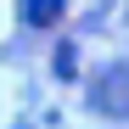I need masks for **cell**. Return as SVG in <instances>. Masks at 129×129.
<instances>
[{
    "label": "cell",
    "mask_w": 129,
    "mask_h": 129,
    "mask_svg": "<svg viewBox=\"0 0 129 129\" xmlns=\"http://www.w3.org/2000/svg\"><path fill=\"white\" fill-rule=\"evenodd\" d=\"M90 107L112 123H129V62H107L90 79Z\"/></svg>",
    "instance_id": "6da1fadb"
},
{
    "label": "cell",
    "mask_w": 129,
    "mask_h": 129,
    "mask_svg": "<svg viewBox=\"0 0 129 129\" xmlns=\"http://www.w3.org/2000/svg\"><path fill=\"white\" fill-rule=\"evenodd\" d=\"M23 23H28V28H51V23H62V0H23Z\"/></svg>",
    "instance_id": "7a4b0ae2"
},
{
    "label": "cell",
    "mask_w": 129,
    "mask_h": 129,
    "mask_svg": "<svg viewBox=\"0 0 129 129\" xmlns=\"http://www.w3.org/2000/svg\"><path fill=\"white\" fill-rule=\"evenodd\" d=\"M73 68H79L73 45H56V79H73Z\"/></svg>",
    "instance_id": "3957f363"
}]
</instances>
